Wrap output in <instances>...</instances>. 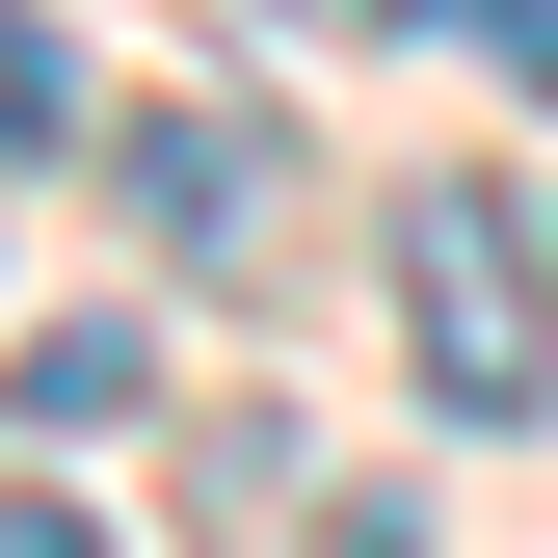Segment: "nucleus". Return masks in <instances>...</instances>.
<instances>
[{
	"label": "nucleus",
	"mask_w": 558,
	"mask_h": 558,
	"mask_svg": "<svg viewBox=\"0 0 558 558\" xmlns=\"http://www.w3.org/2000/svg\"><path fill=\"white\" fill-rule=\"evenodd\" d=\"M53 133H81V53H53L27 0H0V160H53Z\"/></svg>",
	"instance_id": "nucleus-4"
},
{
	"label": "nucleus",
	"mask_w": 558,
	"mask_h": 558,
	"mask_svg": "<svg viewBox=\"0 0 558 558\" xmlns=\"http://www.w3.org/2000/svg\"><path fill=\"white\" fill-rule=\"evenodd\" d=\"M293 27H399V0H293Z\"/></svg>",
	"instance_id": "nucleus-7"
},
{
	"label": "nucleus",
	"mask_w": 558,
	"mask_h": 558,
	"mask_svg": "<svg viewBox=\"0 0 558 558\" xmlns=\"http://www.w3.org/2000/svg\"><path fill=\"white\" fill-rule=\"evenodd\" d=\"M426 27H452V53H478L506 107H558V0H426Z\"/></svg>",
	"instance_id": "nucleus-5"
},
{
	"label": "nucleus",
	"mask_w": 558,
	"mask_h": 558,
	"mask_svg": "<svg viewBox=\"0 0 558 558\" xmlns=\"http://www.w3.org/2000/svg\"><path fill=\"white\" fill-rule=\"evenodd\" d=\"M399 319H426V399H452V426H532V399H558V266L506 240V186H399Z\"/></svg>",
	"instance_id": "nucleus-1"
},
{
	"label": "nucleus",
	"mask_w": 558,
	"mask_h": 558,
	"mask_svg": "<svg viewBox=\"0 0 558 558\" xmlns=\"http://www.w3.org/2000/svg\"><path fill=\"white\" fill-rule=\"evenodd\" d=\"M107 160H133V240L160 266H240L266 240V107H133Z\"/></svg>",
	"instance_id": "nucleus-2"
},
{
	"label": "nucleus",
	"mask_w": 558,
	"mask_h": 558,
	"mask_svg": "<svg viewBox=\"0 0 558 558\" xmlns=\"http://www.w3.org/2000/svg\"><path fill=\"white\" fill-rule=\"evenodd\" d=\"M0 558H81V506H27V478H0Z\"/></svg>",
	"instance_id": "nucleus-6"
},
{
	"label": "nucleus",
	"mask_w": 558,
	"mask_h": 558,
	"mask_svg": "<svg viewBox=\"0 0 558 558\" xmlns=\"http://www.w3.org/2000/svg\"><path fill=\"white\" fill-rule=\"evenodd\" d=\"M133 399H160V345H133V319H27V373H0V426H27V452H107Z\"/></svg>",
	"instance_id": "nucleus-3"
}]
</instances>
